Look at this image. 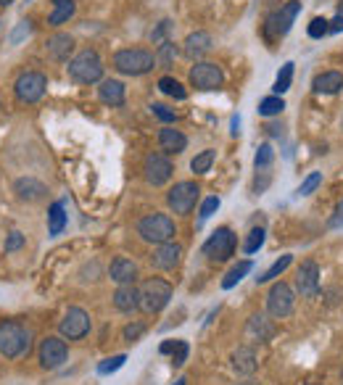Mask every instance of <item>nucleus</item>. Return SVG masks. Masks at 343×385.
Listing matches in <instances>:
<instances>
[{
    "label": "nucleus",
    "instance_id": "7c9ffc66",
    "mask_svg": "<svg viewBox=\"0 0 343 385\" xmlns=\"http://www.w3.org/2000/svg\"><path fill=\"white\" fill-rule=\"evenodd\" d=\"M251 267H254V264H251L248 259H246V261H238L235 267H233L230 272H227V275H224V280H222V288H224V290L235 288V285H238L240 280H243V277H246V275L251 272Z\"/></svg>",
    "mask_w": 343,
    "mask_h": 385
},
{
    "label": "nucleus",
    "instance_id": "4d7b16f0",
    "mask_svg": "<svg viewBox=\"0 0 343 385\" xmlns=\"http://www.w3.org/2000/svg\"><path fill=\"white\" fill-rule=\"evenodd\" d=\"M185 383H188V380H185V377H180V380H177L174 385H185Z\"/></svg>",
    "mask_w": 343,
    "mask_h": 385
},
{
    "label": "nucleus",
    "instance_id": "9b49d317",
    "mask_svg": "<svg viewBox=\"0 0 343 385\" xmlns=\"http://www.w3.org/2000/svg\"><path fill=\"white\" fill-rule=\"evenodd\" d=\"M48 90V77L40 71H24L14 84L19 103H37Z\"/></svg>",
    "mask_w": 343,
    "mask_h": 385
},
{
    "label": "nucleus",
    "instance_id": "c9c22d12",
    "mask_svg": "<svg viewBox=\"0 0 343 385\" xmlns=\"http://www.w3.org/2000/svg\"><path fill=\"white\" fill-rule=\"evenodd\" d=\"M264 227H254L251 233L246 235V243H243V251L246 253H257L264 246Z\"/></svg>",
    "mask_w": 343,
    "mask_h": 385
},
{
    "label": "nucleus",
    "instance_id": "a18cd8bd",
    "mask_svg": "<svg viewBox=\"0 0 343 385\" xmlns=\"http://www.w3.org/2000/svg\"><path fill=\"white\" fill-rule=\"evenodd\" d=\"M217 209H220V198H217V196L206 198V201L201 203V211H198V217H201V222H206V219L211 217V214H214Z\"/></svg>",
    "mask_w": 343,
    "mask_h": 385
},
{
    "label": "nucleus",
    "instance_id": "4be33fe9",
    "mask_svg": "<svg viewBox=\"0 0 343 385\" xmlns=\"http://www.w3.org/2000/svg\"><path fill=\"white\" fill-rule=\"evenodd\" d=\"M114 306H117L119 312H124V314L140 309V288H135V283L119 285L117 293H114Z\"/></svg>",
    "mask_w": 343,
    "mask_h": 385
},
{
    "label": "nucleus",
    "instance_id": "473e14b6",
    "mask_svg": "<svg viewBox=\"0 0 343 385\" xmlns=\"http://www.w3.org/2000/svg\"><path fill=\"white\" fill-rule=\"evenodd\" d=\"M283 108H285L283 95H270V98H264V101L259 103V114L261 117H280Z\"/></svg>",
    "mask_w": 343,
    "mask_h": 385
},
{
    "label": "nucleus",
    "instance_id": "4468645a",
    "mask_svg": "<svg viewBox=\"0 0 343 385\" xmlns=\"http://www.w3.org/2000/svg\"><path fill=\"white\" fill-rule=\"evenodd\" d=\"M40 364L43 369H58L69 359V346L64 338L58 335H48L40 340Z\"/></svg>",
    "mask_w": 343,
    "mask_h": 385
},
{
    "label": "nucleus",
    "instance_id": "aec40b11",
    "mask_svg": "<svg viewBox=\"0 0 343 385\" xmlns=\"http://www.w3.org/2000/svg\"><path fill=\"white\" fill-rule=\"evenodd\" d=\"M246 335L251 340H259V343H267L274 338V322L264 314H254V317L246 322Z\"/></svg>",
    "mask_w": 343,
    "mask_h": 385
},
{
    "label": "nucleus",
    "instance_id": "5fc2aeb1",
    "mask_svg": "<svg viewBox=\"0 0 343 385\" xmlns=\"http://www.w3.org/2000/svg\"><path fill=\"white\" fill-rule=\"evenodd\" d=\"M11 3H14V0H0V5H3V8H8Z\"/></svg>",
    "mask_w": 343,
    "mask_h": 385
},
{
    "label": "nucleus",
    "instance_id": "f3484780",
    "mask_svg": "<svg viewBox=\"0 0 343 385\" xmlns=\"http://www.w3.org/2000/svg\"><path fill=\"white\" fill-rule=\"evenodd\" d=\"M211 45H214V40H211V34L209 32H190L185 37V43H182V53L188 56L190 61H198V58H204L206 53L211 51Z\"/></svg>",
    "mask_w": 343,
    "mask_h": 385
},
{
    "label": "nucleus",
    "instance_id": "cd10ccee",
    "mask_svg": "<svg viewBox=\"0 0 343 385\" xmlns=\"http://www.w3.org/2000/svg\"><path fill=\"white\" fill-rule=\"evenodd\" d=\"M158 90H161L164 95L174 98V101H185V98H188V90L182 87V82H177L174 77H161V80H158Z\"/></svg>",
    "mask_w": 343,
    "mask_h": 385
},
{
    "label": "nucleus",
    "instance_id": "412c9836",
    "mask_svg": "<svg viewBox=\"0 0 343 385\" xmlns=\"http://www.w3.org/2000/svg\"><path fill=\"white\" fill-rule=\"evenodd\" d=\"M108 275H111V280L117 285H130L137 280V264L132 259H127V256H119V259L111 261Z\"/></svg>",
    "mask_w": 343,
    "mask_h": 385
},
{
    "label": "nucleus",
    "instance_id": "09e8293b",
    "mask_svg": "<svg viewBox=\"0 0 343 385\" xmlns=\"http://www.w3.org/2000/svg\"><path fill=\"white\" fill-rule=\"evenodd\" d=\"M330 227H343V201L338 203V209H335V217L330 219Z\"/></svg>",
    "mask_w": 343,
    "mask_h": 385
},
{
    "label": "nucleus",
    "instance_id": "c85d7f7f",
    "mask_svg": "<svg viewBox=\"0 0 343 385\" xmlns=\"http://www.w3.org/2000/svg\"><path fill=\"white\" fill-rule=\"evenodd\" d=\"M74 0H64V3H58L56 8L51 11V16H48V24H53V27H61V24H67L69 19L74 16Z\"/></svg>",
    "mask_w": 343,
    "mask_h": 385
},
{
    "label": "nucleus",
    "instance_id": "8fccbe9b",
    "mask_svg": "<svg viewBox=\"0 0 343 385\" xmlns=\"http://www.w3.org/2000/svg\"><path fill=\"white\" fill-rule=\"evenodd\" d=\"M330 32H343V16L341 14L330 21Z\"/></svg>",
    "mask_w": 343,
    "mask_h": 385
},
{
    "label": "nucleus",
    "instance_id": "37998d69",
    "mask_svg": "<svg viewBox=\"0 0 343 385\" xmlns=\"http://www.w3.org/2000/svg\"><path fill=\"white\" fill-rule=\"evenodd\" d=\"M151 111H154L156 117L161 119L164 124H172V121H177V114L172 111L169 106H164V103H154V106H151Z\"/></svg>",
    "mask_w": 343,
    "mask_h": 385
},
{
    "label": "nucleus",
    "instance_id": "72a5a7b5",
    "mask_svg": "<svg viewBox=\"0 0 343 385\" xmlns=\"http://www.w3.org/2000/svg\"><path fill=\"white\" fill-rule=\"evenodd\" d=\"M174 58H177V45L172 43V40H167V43H161L158 45V51H156V64L164 69H169L172 64H174Z\"/></svg>",
    "mask_w": 343,
    "mask_h": 385
},
{
    "label": "nucleus",
    "instance_id": "423d86ee",
    "mask_svg": "<svg viewBox=\"0 0 343 385\" xmlns=\"http://www.w3.org/2000/svg\"><path fill=\"white\" fill-rule=\"evenodd\" d=\"M198 198H201V187L193 183V180H182V183H174V187L167 193V206H169L174 214L188 217L190 211L196 209Z\"/></svg>",
    "mask_w": 343,
    "mask_h": 385
},
{
    "label": "nucleus",
    "instance_id": "052dcab7",
    "mask_svg": "<svg viewBox=\"0 0 343 385\" xmlns=\"http://www.w3.org/2000/svg\"><path fill=\"white\" fill-rule=\"evenodd\" d=\"M341 127H343V119H341Z\"/></svg>",
    "mask_w": 343,
    "mask_h": 385
},
{
    "label": "nucleus",
    "instance_id": "f257e3e1",
    "mask_svg": "<svg viewBox=\"0 0 343 385\" xmlns=\"http://www.w3.org/2000/svg\"><path fill=\"white\" fill-rule=\"evenodd\" d=\"M32 349V333L14 319H3L0 322V353L5 359H19L27 356Z\"/></svg>",
    "mask_w": 343,
    "mask_h": 385
},
{
    "label": "nucleus",
    "instance_id": "39448f33",
    "mask_svg": "<svg viewBox=\"0 0 343 385\" xmlns=\"http://www.w3.org/2000/svg\"><path fill=\"white\" fill-rule=\"evenodd\" d=\"M172 285L161 277H151L140 285V309L145 314H158L161 309H167L172 301Z\"/></svg>",
    "mask_w": 343,
    "mask_h": 385
},
{
    "label": "nucleus",
    "instance_id": "603ef678",
    "mask_svg": "<svg viewBox=\"0 0 343 385\" xmlns=\"http://www.w3.org/2000/svg\"><path fill=\"white\" fill-rule=\"evenodd\" d=\"M174 346H177V340H167V343L161 346V353H172L174 351Z\"/></svg>",
    "mask_w": 343,
    "mask_h": 385
},
{
    "label": "nucleus",
    "instance_id": "58836bf2",
    "mask_svg": "<svg viewBox=\"0 0 343 385\" xmlns=\"http://www.w3.org/2000/svg\"><path fill=\"white\" fill-rule=\"evenodd\" d=\"M124 362H127L124 353H117V356H111V359H103L101 364H98V375H111V372H117V369L124 367Z\"/></svg>",
    "mask_w": 343,
    "mask_h": 385
},
{
    "label": "nucleus",
    "instance_id": "864d4df0",
    "mask_svg": "<svg viewBox=\"0 0 343 385\" xmlns=\"http://www.w3.org/2000/svg\"><path fill=\"white\" fill-rule=\"evenodd\" d=\"M240 132V117H233V135Z\"/></svg>",
    "mask_w": 343,
    "mask_h": 385
},
{
    "label": "nucleus",
    "instance_id": "6e6d98bb",
    "mask_svg": "<svg viewBox=\"0 0 343 385\" xmlns=\"http://www.w3.org/2000/svg\"><path fill=\"white\" fill-rule=\"evenodd\" d=\"M338 14L343 16V0H338Z\"/></svg>",
    "mask_w": 343,
    "mask_h": 385
},
{
    "label": "nucleus",
    "instance_id": "f8f14e48",
    "mask_svg": "<svg viewBox=\"0 0 343 385\" xmlns=\"http://www.w3.org/2000/svg\"><path fill=\"white\" fill-rule=\"evenodd\" d=\"M143 174H145V183L154 185V187L167 185L172 180V174H174L169 156L167 153H148L145 161H143Z\"/></svg>",
    "mask_w": 343,
    "mask_h": 385
},
{
    "label": "nucleus",
    "instance_id": "f704fd0d",
    "mask_svg": "<svg viewBox=\"0 0 343 385\" xmlns=\"http://www.w3.org/2000/svg\"><path fill=\"white\" fill-rule=\"evenodd\" d=\"M214 156H217V153L211 151V148H206V151H201L190 161V169H193L196 174H206V172L211 169V164H214Z\"/></svg>",
    "mask_w": 343,
    "mask_h": 385
},
{
    "label": "nucleus",
    "instance_id": "2f4dec72",
    "mask_svg": "<svg viewBox=\"0 0 343 385\" xmlns=\"http://www.w3.org/2000/svg\"><path fill=\"white\" fill-rule=\"evenodd\" d=\"M293 67L296 64H283V69L277 71V77H274V84H272V90H274V95H283V93H288L291 90V82H293Z\"/></svg>",
    "mask_w": 343,
    "mask_h": 385
},
{
    "label": "nucleus",
    "instance_id": "ddd939ff",
    "mask_svg": "<svg viewBox=\"0 0 343 385\" xmlns=\"http://www.w3.org/2000/svg\"><path fill=\"white\" fill-rule=\"evenodd\" d=\"M58 333L64 340H82L90 333V314L80 306H71L64 319L58 322Z\"/></svg>",
    "mask_w": 343,
    "mask_h": 385
},
{
    "label": "nucleus",
    "instance_id": "f03ea898",
    "mask_svg": "<svg viewBox=\"0 0 343 385\" xmlns=\"http://www.w3.org/2000/svg\"><path fill=\"white\" fill-rule=\"evenodd\" d=\"M69 80H74V82L80 84H95V82H103V61L98 51H93V48H85V51H80L71 61H69Z\"/></svg>",
    "mask_w": 343,
    "mask_h": 385
},
{
    "label": "nucleus",
    "instance_id": "6e6552de",
    "mask_svg": "<svg viewBox=\"0 0 343 385\" xmlns=\"http://www.w3.org/2000/svg\"><path fill=\"white\" fill-rule=\"evenodd\" d=\"M298 11H301V0H288L280 11H274L272 16L267 19V24H264V34H267V40H277V37H285V34L291 32L293 21L298 16Z\"/></svg>",
    "mask_w": 343,
    "mask_h": 385
},
{
    "label": "nucleus",
    "instance_id": "c03bdc74",
    "mask_svg": "<svg viewBox=\"0 0 343 385\" xmlns=\"http://www.w3.org/2000/svg\"><path fill=\"white\" fill-rule=\"evenodd\" d=\"M169 30H172V21L169 19H164L158 27H156L154 32H151V40H154L156 45H161V43H167V34H169Z\"/></svg>",
    "mask_w": 343,
    "mask_h": 385
},
{
    "label": "nucleus",
    "instance_id": "7ed1b4c3",
    "mask_svg": "<svg viewBox=\"0 0 343 385\" xmlns=\"http://www.w3.org/2000/svg\"><path fill=\"white\" fill-rule=\"evenodd\" d=\"M137 235L145 240V243H154V246H164L172 243L174 235H177V224L169 214H145V217L137 222Z\"/></svg>",
    "mask_w": 343,
    "mask_h": 385
},
{
    "label": "nucleus",
    "instance_id": "b1692460",
    "mask_svg": "<svg viewBox=\"0 0 343 385\" xmlns=\"http://www.w3.org/2000/svg\"><path fill=\"white\" fill-rule=\"evenodd\" d=\"M314 90L322 95H335L343 90V74L341 71H322L314 77Z\"/></svg>",
    "mask_w": 343,
    "mask_h": 385
},
{
    "label": "nucleus",
    "instance_id": "a878e982",
    "mask_svg": "<svg viewBox=\"0 0 343 385\" xmlns=\"http://www.w3.org/2000/svg\"><path fill=\"white\" fill-rule=\"evenodd\" d=\"M98 98L106 106H121L124 103V84L119 80H103L98 87Z\"/></svg>",
    "mask_w": 343,
    "mask_h": 385
},
{
    "label": "nucleus",
    "instance_id": "393cba45",
    "mask_svg": "<svg viewBox=\"0 0 343 385\" xmlns=\"http://www.w3.org/2000/svg\"><path fill=\"white\" fill-rule=\"evenodd\" d=\"M233 367L238 369L240 375H254L259 367L254 349H251V346H240V349H235V351H233Z\"/></svg>",
    "mask_w": 343,
    "mask_h": 385
},
{
    "label": "nucleus",
    "instance_id": "1a4fd4ad",
    "mask_svg": "<svg viewBox=\"0 0 343 385\" xmlns=\"http://www.w3.org/2000/svg\"><path fill=\"white\" fill-rule=\"evenodd\" d=\"M190 84L196 87V90H220L224 84V71L220 64H214V61H196V67L190 69Z\"/></svg>",
    "mask_w": 343,
    "mask_h": 385
},
{
    "label": "nucleus",
    "instance_id": "9d476101",
    "mask_svg": "<svg viewBox=\"0 0 343 385\" xmlns=\"http://www.w3.org/2000/svg\"><path fill=\"white\" fill-rule=\"evenodd\" d=\"M293 306H296V293L288 283H274L267 293V312L274 319H285L293 314Z\"/></svg>",
    "mask_w": 343,
    "mask_h": 385
},
{
    "label": "nucleus",
    "instance_id": "49530a36",
    "mask_svg": "<svg viewBox=\"0 0 343 385\" xmlns=\"http://www.w3.org/2000/svg\"><path fill=\"white\" fill-rule=\"evenodd\" d=\"M24 246V235L19 233V230H14V233L8 235V240H5V253H14L19 251Z\"/></svg>",
    "mask_w": 343,
    "mask_h": 385
},
{
    "label": "nucleus",
    "instance_id": "de8ad7c7",
    "mask_svg": "<svg viewBox=\"0 0 343 385\" xmlns=\"http://www.w3.org/2000/svg\"><path fill=\"white\" fill-rule=\"evenodd\" d=\"M29 32H32V21H19L16 32L11 34V43H19L24 34H29Z\"/></svg>",
    "mask_w": 343,
    "mask_h": 385
},
{
    "label": "nucleus",
    "instance_id": "6ab92c4d",
    "mask_svg": "<svg viewBox=\"0 0 343 385\" xmlns=\"http://www.w3.org/2000/svg\"><path fill=\"white\" fill-rule=\"evenodd\" d=\"M14 193H16L21 201H43L45 198V193H48V187L40 183V180H34V177H19L16 183H14Z\"/></svg>",
    "mask_w": 343,
    "mask_h": 385
},
{
    "label": "nucleus",
    "instance_id": "dca6fc26",
    "mask_svg": "<svg viewBox=\"0 0 343 385\" xmlns=\"http://www.w3.org/2000/svg\"><path fill=\"white\" fill-rule=\"evenodd\" d=\"M180 259H182V246L180 243H164V246H156L154 256H151V264L156 269H161V272H169L180 264Z\"/></svg>",
    "mask_w": 343,
    "mask_h": 385
},
{
    "label": "nucleus",
    "instance_id": "bf43d9fd",
    "mask_svg": "<svg viewBox=\"0 0 343 385\" xmlns=\"http://www.w3.org/2000/svg\"><path fill=\"white\" fill-rule=\"evenodd\" d=\"M307 385H317V383H307Z\"/></svg>",
    "mask_w": 343,
    "mask_h": 385
},
{
    "label": "nucleus",
    "instance_id": "2eb2a0df",
    "mask_svg": "<svg viewBox=\"0 0 343 385\" xmlns=\"http://www.w3.org/2000/svg\"><path fill=\"white\" fill-rule=\"evenodd\" d=\"M296 290L304 296V299H314L320 293V264L317 261H301L298 275H296Z\"/></svg>",
    "mask_w": 343,
    "mask_h": 385
},
{
    "label": "nucleus",
    "instance_id": "4c0bfd02",
    "mask_svg": "<svg viewBox=\"0 0 343 385\" xmlns=\"http://www.w3.org/2000/svg\"><path fill=\"white\" fill-rule=\"evenodd\" d=\"M274 161V151H272V145L270 143H261L259 145V151L257 156H254V167L257 169H267L270 164Z\"/></svg>",
    "mask_w": 343,
    "mask_h": 385
},
{
    "label": "nucleus",
    "instance_id": "e433bc0d",
    "mask_svg": "<svg viewBox=\"0 0 343 385\" xmlns=\"http://www.w3.org/2000/svg\"><path fill=\"white\" fill-rule=\"evenodd\" d=\"M309 37L311 40H322L327 32H330V21L327 19H322V16H314L311 21H309Z\"/></svg>",
    "mask_w": 343,
    "mask_h": 385
},
{
    "label": "nucleus",
    "instance_id": "0eeeda50",
    "mask_svg": "<svg viewBox=\"0 0 343 385\" xmlns=\"http://www.w3.org/2000/svg\"><path fill=\"white\" fill-rule=\"evenodd\" d=\"M235 246H238V237L230 227H220L209 235V240L204 243V256H209L211 261H227L233 253H235Z\"/></svg>",
    "mask_w": 343,
    "mask_h": 385
},
{
    "label": "nucleus",
    "instance_id": "a211bd4d",
    "mask_svg": "<svg viewBox=\"0 0 343 385\" xmlns=\"http://www.w3.org/2000/svg\"><path fill=\"white\" fill-rule=\"evenodd\" d=\"M45 48H48V56H51L53 61H69V56L74 51V37L67 32H56L48 37V43H45Z\"/></svg>",
    "mask_w": 343,
    "mask_h": 385
},
{
    "label": "nucleus",
    "instance_id": "5701e85b",
    "mask_svg": "<svg viewBox=\"0 0 343 385\" xmlns=\"http://www.w3.org/2000/svg\"><path fill=\"white\" fill-rule=\"evenodd\" d=\"M158 145H161L164 153H182L188 148V137L180 130H174V127H164L158 132Z\"/></svg>",
    "mask_w": 343,
    "mask_h": 385
},
{
    "label": "nucleus",
    "instance_id": "13d9d810",
    "mask_svg": "<svg viewBox=\"0 0 343 385\" xmlns=\"http://www.w3.org/2000/svg\"><path fill=\"white\" fill-rule=\"evenodd\" d=\"M58 3H64V0H53V5H58Z\"/></svg>",
    "mask_w": 343,
    "mask_h": 385
},
{
    "label": "nucleus",
    "instance_id": "a19ab883",
    "mask_svg": "<svg viewBox=\"0 0 343 385\" xmlns=\"http://www.w3.org/2000/svg\"><path fill=\"white\" fill-rule=\"evenodd\" d=\"M320 183H322V174H320V172H311L307 180L301 183V187H298L296 193H298V196H311V193L320 187Z\"/></svg>",
    "mask_w": 343,
    "mask_h": 385
},
{
    "label": "nucleus",
    "instance_id": "bb28decb",
    "mask_svg": "<svg viewBox=\"0 0 343 385\" xmlns=\"http://www.w3.org/2000/svg\"><path fill=\"white\" fill-rule=\"evenodd\" d=\"M64 227H67V211H64V203L56 201L48 209V233L53 237H58V235L64 233Z\"/></svg>",
    "mask_w": 343,
    "mask_h": 385
},
{
    "label": "nucleus",
    "instance_id": "c756f323",
    "mask_svg": "<svg viewBox=\"0 0 343 385\" xmlns=\"http://www.w3.org/2000/svg\"><path fill=\"white\" fill-rule=\"evenodd\" d=\"M291 264H293V256H291V253L280 256V259H277V261H274V264H272L270 269H267V272H261V275H259L257 283H272L274 277H280V275H283L285 269L291 267Z\"/></svg>",
    "mask_w": 343,
    "mask_h": 385
},
{
    "label": "nucleus",
    "instance_id": "20e7f679",
    "mask_svg": "<svg viewBox=\"0 0 343 385\" xmlns=\"http://www.w3.org/2000/svg\"><path fill=\"white\" fill-rule=\"evenodd\" d=\"M111 67L127 77H143L156 67V53L145 51V48H124V51L114 53Z\"/></svg>",
    "mask_w": 343,
    "mask_h": 385
},
{
    "label": "nucleus",
    "instance_id": "ea45409f",
    "mask_svg": "<svg viewBox=\"0 0 343 385\" xmlns=\"http://www.w3.org/2000/svg\"><path fill=\"white\" fill-rule=\"evenodd\" d=\"M188 353H190L188 340H177V346H174V351H172V364H174V367H182V364L188 362Z\"/></svg>",
    "mask_w": 343,
    "mask_h": 385
},
{
    "label": "nucleus",
    "instance_id": "3c124183",
    "mask_svg": "<svg viewBox=\"0 0 343 385\" xmlns=\"http://www.w3.org/2000/svg\"><path fill=\"white\" fill-rule=\"evenodd\" d=\"M267 132L272 135V137H280V135H283V124H277V121L267 124Z\"/></svg>",
    "mask_w": 343,
    "mask_h": 385
},
{
    "label": "nucleus",
    "instance_id": "79ce46f5",
    "mask_svg": "<svg viewBox=\"0 0 343 385\" xmlns=\"http://www.w3.org/2000/svg\"><path fill=\"white\" fill-rule=\"evenodd\" d=\"M143 333H145V325H143V322H132V325H127V327L121 330V338H124L127 343H135V340L143 338Z\"/></svg>",
    "mask_w": 343,
    "mask_h": 385
}]
</instances>
